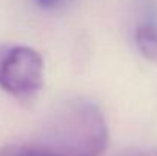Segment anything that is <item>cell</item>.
I'll return each instance as SVG.
<instances>
[{
  "mask_svg": "<svg viewBox=\"0 0 157 156\" xmlns=\"http://www.w3.org/2000/svg\"><path fill=\"white\" fill-rule=\"evenodd\" d=\"M108 127L99 106L72 100L29 136L0 149V156H102Z\"/></svg>",
  "mask_w": 157,
  "mask_h": 156,
  "instance_id": "obj_1",
  "label": "cell"
},
{
  "mask_svg": "<svg viewBox=\"0 0 157 156\" xmlns=\"http://www.w3.org/2000/svg\"><path fill=\"white\" fill-rule=\"evenodd\" d=\"M44 84V61L29 46H14L0 57V87L17 97H34Z\"/></svg>",
  "mask_w": 157,
  "mask_h": 156,
  "instance_id": "obj_2",
  "label": "cell"
},
{
  "mask_svg": "<svg viewBox=\"0 0 157 156\" xmlns=\"http://www.w3.org/2000/svg\"><path fill=\"white\" fill-rule=\"evenodd\" d=\"M136 45L139 48L140 54L151 60V61H157V28L148 23H142L137 26L136 34Z\"/></svg>",
  "mask_w": 157,
  "mask_h": 156,
  "instance_id": "obj_3",
  "label": "cell"
},
{
  "mask_svg": "<svg viewBox=\"0 0 157 156\" xmlns=\"http://www.w3.org/2000/svg\"><path fill=\"white\" fill-rule=\"evenodd\" d=\"M117 156H157V149H145V150H128Z\"/></svg>",
  "mask_w": 157,
  "mask_h": 156,
  "instance_id": "obj_4",
  "label": "cell"
},
{
  "mask_svg": "<svg viewBox=\"0 0 157 156\" xmlns=\"http://www.w3.org/2000/svg\"><path fill=\"white\" fill-rule=\"evenodd\" d=\"M41 8H53V6H56V5H59L63 0H35Z\"/></svg>",
  "mask_w": 157,
  "mask_h": 156,
  "instance_id": "obj_5",
  "label": "cell"
}]
</instances>
